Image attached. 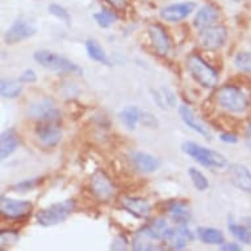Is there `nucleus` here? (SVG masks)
I'll use <instances>...</instances> for the list:
<instances>
[{"instance_id": "nucleus-1", "label": "nucleus", "mask_w": 251, "mask_h": 251, "mask_svg": "<svg viewBox=\"0 0 251 251\" xmlns=\"http://www.w3.org/2000/svg\"><path fill=\"white\" fill-rule=\"evenodd\" d=\"M181 151L191 156L192 159L198 162L199 165L204 166L205 169L210 170H225L229 167L227 158L221 152L201 146L194 141H185L181 145Z\"/></svg>"}, {"instance_id": "nucleus-2", "label": "nucleus", "mask_w": 251, "mask_h": 251, "mask_svg": "<svg viewBox=\"0 0 251 251\" xmlns=\"http://www.w3.org/2000/svg\"><path fill=\"white\" fill-rule=\"evenodd\" d=\"M75 208H76V204H75V200H73V199L54 202L51 205L38 210L36 213V221L41 226H55L58 224L66 221L67 218L74 213Z\"/></svg>"}, {"instance_id": "nucleus-3", "label": "nucleus", "mask_w": 251, "mask_h": 251, "mask_svg": "<svg viewBox=\"0 0 251 251\" xmlns=\"http://www.w3.org/2000/svg\"><path fill=\"white\" fill-rule=\"evenodd\" d=\"M185 66L191 76L204 88H216L218 86L220 75L217 70L198 54H191L185 61Z\"/></svg>"}, {"instance_id": "nucleus-4", "label": "nucleus", "mask_w": 251, "mask_h": 251, "mask_svg": "<svg viewBox=\"0 0 251 251\" xmlns=\"http://www.w3.org/2000/svg\"><path fill=\"white\" fill-rule=\"evenodd\" d=\"M216 101L220 107L231 113H242L249 107L246 94L239 87L233 84L220 87L216 92Z\"/></svg>"}, {"instance_id": "nucleus-5", "label": "nucleus", "mask_w": 251, "mask_h": 251, "mask_svg": "<svg viewBox=\"0 0 251 251\" xmlns=\"http://www.w3.org/2000/svg\"><path fill=\"white\" fill-rule=\"evenodd\" d=\"M34 61L41 65L44 69L57 71V73H69V74L83 75V69L69 58L61 54L53 53L50 50H38L33 55Z\"/></svg>"}, {"instance_id": "nucleus-6", "label": "nucleus", "mask_w": 251, "mask_h": 251, "mask_svg": "<svg viewBox=\"0 0 251 251\" xmlns=\"http://www.w3.org/2000/svg\"><path fill=\"white\" fill-rule=\"evenodd\" d=\"M37 33V25L33 20L26 17H19L11 24L4 33V42L7 45H15L19 42L33 37Z\"/></svg>"}, {"instance_id": "nucleus-7", "label": "nucleus", "mask_w": 251, "mask_h": 251, "mask_svg": "<svg viewBox=\"0 0 251 251\" xmlns=\"http://www.w3.org/2000/svg\"><path fill=\"white\" fill-rule=\"evenodd\" d=\"M32 212L33 204L29 200H16L7 196L0 199V214L7 220H23L29 217Z\"/></svg>"}, {"instance_id": "nucleus-8", "label": "nucleus", "mask_w": 251, "mask_h": 251, "mask_svg": "<svg viewBox=\"0 0 251 251\" xmlns=\"http://www.w3.org/2000/svg\"><path fill=\"white\" fill-rule=\"evenodd\" d=\"M90 191L96 200L100 202H109L115 196L116 188L112 183L111 177L107 174L99 170L92 174L90 179Z\"/></svg>"}, {"instance_id": "nucleus-9", "label": "nucleus", "mask_w": 251, "mask_h": 251, "mask_svg": "<svg viewBox=\"0 0 251 251\" xmlns=\"http://www.w3.org/2000/svg\"><path fill=\"white\" fill-rule=\"evenodd\" d=\"M227 40V30L224 25L213 24L202 29L199 33V42L206 50L221 49Z\"/></svg>"}, {"instance_id": "nucleus-10", "label": "nucleus", "mask_w": 251, "mask_h": 251, "mask_svg": "<svg viewBox=\"0 0 251 251\" xmlns=\"http://www.w3.org/2000/svg\"><path fill=\"white\" fill-rule=\"evenodd\" d=\"M194 238L195 234L188 225H175L169 227V230L166 231L163 242L166 243V246L173 250H183L194 241Z\"/></svg>"}, {"instance_id": "nucleus-11", "label": "nucleus", "mask_w": 251, "mask_h": 251, "mask_svg": "<svg viewBox=\"0 0 251 251\" xmlns=\"http://www.w3.org/2000/svg\"><path fill=\"white\" fill-rule=\"evenodd\" d=\"M198 8L196 1H183V3H176V4H170L165 8L161 9V19L167 21V23H179L184 20L187 17L192 15Z\"/></svg>"}, {"instance_id": "nucleus-12", "label": "nucleus", "mask_w": 251, "mask_h": 251, "mask_svg": "<svg viewBox=\"0 0 251 251\" xmlns=\"http://www.w3.org/2000/svg\"><path fill=\"white\" fill-rule=\"evenodd\" d=\"M149 37H150V42L154 51L156 55L159 57H167L171 50V41L166 29L162 26L161 24H150L148 28Z\"/></svg>"}, {"instance_id": "nucleus-13", "label": "nucleus", "mask_w": 251, "mask_h": 251, "mask_svg": "<svg viewBox=\"0 0 251 251\" xmlns=\"http://www.w3.org/2000/svg\"><path fill=\"white\" fill-rule=\"evenodd\" d=\"M36 137L44 148H54L62 140V130L55 123L41 121L36 129Z\"/></svg>"}, {"instance_id": "nucleus-14", "label": "nucleus", "mask_w": 251, "mask_h": 251, "mask_svg": "<svg viewBox=\"0 0 251 251\" xmlns=\"http://www.w3.org/2000/svg\"><path fill=\"white\" fill-rule=\"evenodd\" d=\"M129 161L137 171L142 174L155 173L161 166V162L156 156L151 155L150 152L141 151V150H134V151L130 152Z\"/></svg>"}, {"instance_id": "nucleus-15", "label": "nucleus", "mask_w": 251, "mask_h": 251, "mask_svg": "<svg viewBox=\"0 0 251 251\" xmlns=\"http://www.w3.org/2000/svg\"><path fill=\"white\" fill-rule=\"evenodd\" d=\"M120 204L128 213L137 218H148L151 214V204L144 198L138 196H123Z\"/></svg>"}, {"instance_id": "nucleus-16", "label": "nucleus", "mask_w": 251, "mask_h": 251, "mask_svg": "<svg viewBox=\"0 0 251 251\" xmlns=\"http://www.w3.org/2000/svg\"><path fill=\"white\" fill-rule=\"evenodd\" d=\"M229 176L231 184L245 194H251V170L242 163L229 166Z\"/></svg>"}, {"instance_id": "nucleus-17", "label": "nucleus", "mask_w": 251, "mask_h": 251, "mask_svg": "<svg viewBox=\"0 0 251 251\" xmlns=\"http://www.w3.org/2000/svg\"><path fill=\"white\" fill-rule=\"evenodd\" d=\"M167 213L175 225H188L192 218L190 204L185 200H173L167 204Z\"/></svg>"}, {"instance_id": "nucleus-18", "label": "nucleus", "mask_w": 251, "mask_h": 251, "mask_svg": "<svg viewBox=\"0 0 251 251\" xmlns=\"http://www.w3.org/2000/svg\"><path fill=\"white\" fill-rule=\"evenodd\" d=\"M177 112H179V116H180L181 121L184 123V125L187 126V128H190L191 130H194L195 133H198V134H200V136L205 137V138L209 140L210 138L209 129L206 128L205 125H204V124H202L201 121L196 117L195 112L192 111L188 105L181 104L180 107H179V109H177Z\"/></svg>"}, {"instance_id": "nucleus-19", "label": "nucleus", "mask_w": 251, "mask_h": 251, "mask_svg": "<svg viewBox=\"0 0 251 251\" xmlns=\"http://www.w3.org/2000/svg\"><path fill=\"white\" fill-rule=\"evenodd\" d=\"M218 17H220V11L216 5L212 3L204 4L201 8L198 9V12L195 15L194 26L200 32L202 29L216 24L218 21Z\"/></svg>"}, {"instance_id": "nucleus-20", "label": "nucleus", "mask_w": 251, "mask_h": 251, "mask_svg": "<svg viewBox=\"0 0 251 251\" xmlns=\"http://www.w3.org/2000/svg\"><path fill=\"white\" fill-rule=\"evenodd\" d=\"M20 145V136L17 134L15 129L4 130L0 136V158L4 161L16 151Z\"/></svg>"}, {"instance_id": "nucleus-21", "label": "nucleus", "mask_w": 251, "mask_h": 251, "mask_svg": "<svg viewBox=\"0 0 251 251\" xmlns=\"http://www.w3.org/2000/svg\"><path fill=\"white\" fill-rule=\"evenodd\" d=\"M227 229L238 242L243 245H251V217L242 218L241 224L231 221L227 224Z\"/></svg>"}, {"instance_id": "nucleus-22", "label": "nucleus", "mask_w": 251, "mask_h": 251, "mask_svg": "<svg viewBox=\"0 0 251 251\" xmlns=\"http://www.w3.org/2000/svg\"><path fill=\"white\" fill-rule=\"evenodd\" d=\"M196 235L202 243L210 245V246H221L223 243H225V235L223 230L216 229V227L199 226Z\"/></svg>"}, {"instance_id": "nucleus-23", "label": "nucleus", "mask_w": 251, "mask_h": 251, "mask_svg": "<svg viewBox=\"0 0 251 251\" xmlns=\"http://www.w3.org/2000/svg\"><path fill=\"white\" fill-rule=\"evenodd\" d=\"M169 224H167L165 218L159 217L155 218L154 221H151L148 225H145L144 229L154 242H163L166 231L169 230Z\"/></svg>"}, {"instance_id": "nucleus-24", "label": "nucleus", "mask_w": 251, "mask_h": 251, "mask_svg": "<svg viewBox=\"0 0 251 251\" xmlns=\"http://www.w3.org/2000/svg\"><path fill=\"white\" fill-rule=\"evenodd\" d=\"M53 108V99H50V98H44V99L37 100V101H34L33 104H30L26 113H28V116L30 119L40 120V121H41Z\"/></svg>"}, {"instance_id": "nucleus-25", "label": "nucleus", "mask_w": 251, "mask_h": 251, "mask_svg": "<svg viewBox=\"0 0 251 251\" xmlns=\"http://www.w3.org/2000/svg\"><path fill=\"white\" fill-rule=\"evenodd\" d=\"M86 51L88 54V57L92 59V61L99 62L101 65H105V66H111V61H109V58H108L107 53H105V50L101 48L99 42L95 41V40H92V38H88L86 40Z\"/></svg>"}, {"instance_id": "nucleus-26", "label": "nucleus", "mask_w": 251, "mask_h": 251, "mask_svg": "<svg viewBox=\"0 0 251 251\" xmlns=\"http://www.w3.org/2000/svg\"><path fill=\"white\" fill-rule=\"evenodd\" d=\"M119 117L125 128L128 130H134L138 123H140L141 111L136 105H129V107H125L123 111L120 112Z\"/></svg>"}, {"instance_id": "nucleus-27", "label": "nucleus", "mask_w": 251, "mask_h": 251, "mask_svg": "<svg viewBox=\"0 0 251 251\" xmlns=\"http://www.w3.org/2000/svg\"><path fill=\"white\" fill-rule=\"evenodd\" d=\"M23 92V83L19 79H1L0 94L4 99H16Z\"/></svg>"}, {"instance_id": "nucleus-28", "label": "nucleus", "mask_w": 251, "mask_h": 251, "mask_svg": "<svg viewBox=\"0 0 251 251\" xmlns=\"http://www.w3.org/2000/svg\"><path fill=\"white\" fill-rule=\"evenodd\" d=\"M132 249L137 251L144 250H159L162 249L161 246H158L154 241L148 235V233L145 231L144 227H141L140 230L137 231L134 238L132 242Z\"/></svg>"}, {"instance_id": "nucleus-29", "label": "nucleus", "mask_w": 251, "mask_h": 251, "mask_svg": "<svg viewBox=\"0 0 251 251\" xmlns=\"http://www.w3.org/2000/svg\"><path fill=\"white\" fill-rule=\"evenodd\" d=\"M188 176H190L192 184L199 192H205L208 188H209V180L208 177L204 175V173H201L200 170L196 169V167H190L188 169Z\"/></svg>"}, {"instance_id": "nucleus-30", "label": "nucleus", "mask_w": 251, "mask_h": 251, "mask_svg": "<svg viewBox=\"0 0 251 251\" xmlns=\"http://www.w3.org/2000/svg\"><path fill=\"white\" fill-rule=\"evenodd\" d=\"M42 177H33V179H25L19 183H15L13 185L9 187V190L16 192V194H25V192H30L37 188L38 185L42 183Z\"/></svg>"}, {"instance_id": "nucleus-31", "label": "nucleus", "mask_w": 251, "mask_h": 251, "mask_svg": "<svg viewBox=\"0 0 251 251\" xmlns=\"http://www.w3.org/2000/svg\"><path fill=\"white\" fill-rule=\"evenodd\" d=\"M92 17H94V20L98 23L100 28H109L111 25H113L115 21H117V15L109 11V9H103V11L94 13Z\"/></svg>"}, {"instance_id": "nucleus-32", "label": "nucleus", "mask_w": 251, "mask_h": 251, "mask_svg": "<svg viewBox=\"0 0 251 251\" xmlns=\"http://www.w3.org/2000/svg\"><path fill=\"white\" fill-rule=\"evenodd\" d=\"M234 66L242 73L251 74V53L249 51H241L234 57Z\"/></svg>"}, {"instance_id": "nucleus-33", "label": "nucleus", "mask_w": 251, "mask_h": 251, "mask_svg": "<svg viewBox=\"0 0 251 251\" xmlns=\"http://www.w3.org/2000/svg\"><path fill=\"white\" fill-rule=\"evenodd\" d=\"M49 12H50V15H53L54 17H57L58 20L63 21V23H65L66 25H70V23H71L70 13L67 12L66 9L63 8L62 5L55 4V3L50 4L49 5Z\"/></svg>"}, {"instance_id": "nucleus-34", "label": "nucleus", "mask_w": 251, "mask_h": 251, "mask_svg": "<svg viewBox=\"0 0 251 251\" xmlns=\"http://www.w3.org/2000/svg\"><path fill=\"white\" fill-rule=\"evenodd\" d=\"M17 239H19V234H17L16 231L12 230H1L0 233V242H1V247L5 249L7 245H15L17 242Z\"/></svg>"}, {"instance_id": "nucleus-35", "label": "nucleus", "mask_w": 251, "mask_h": 251, "mask_svg": "<svg viewBox=\"0 0 251 251\" xmlns=\"http://www.w3.org/2000/svg\"><path fill=\"white\" fill-rule=\"evenodd\" d=\"M161 92H162V95H163V98H165L166 104H167L170 108L176 107V101H177L176 95H175V92H174L171 88L163 86L161 88Z\"/></svg>"}, {"instance_id": "nucleus-36", "label": "nucleus", "mask_w": 251, "mask_h": 251, "mask_svg": "<svg viewBox=\"0 0 251 251\" xmlns=\"http://www.w3.org/2000/svg\"><path fill=\"white\" fill-rule=\"evenodd\" d=\"M140 123L148 128H156L158 126V121H156L155 116L150 113V112H142L141 111V117H140Z\"/></svg>"}, {"instance_id": "nucleus-37", "label": "nucleus", "mask_w": 251, "mask_h": 251, "mask_svg": "<svg viewBox=\"0 0 251 251\" xmlns=\"http://www.w3.org/2000/svg\"><path fill=\"white\" fill-rule=\"evenodd\" d=\"M129 246V241L128 238L125 237L124 234L116 235L113 241H112L111 245V250H126Z\"/></svg>"}, {"instance_id": "nucleus-38", "label": "nucleus", "mask_w": 251, "mask_h": 251, "mask_svg": "<svg viewBox=\"0 0 251 251\" xmlns=\"http://www.w3.org/2000/svg\"><path fill=\"white\" fill-rule=\"evenodd\" d=\"M19 80L21 83H25V84H32V83L37 82V74L33 69H26L21 73Z\"/></svg>"}, {"instance_id": "nucleus-39", "label": "nucleus", "mask_w": 251, "mask_h": 251, "mask_svg": "<svg viewBox=\"0 0 251 251\" xmlns=\"http://www.w3.org/2000/svg\"><path fill=\"white\" fill-rule=\"evenodd\" d=\"M150 94H151V98L154 100V103L158 105V107L161 108V109H165L166 108V101H165V98L162 95L161 91H155V90H150Z\"/></svg>"}, {"instance_id": "nucleus-40", "label": "nucleus", "mask_w": 251, "mask_h": 251, "mask_svg": "<svg viewBox=\"0 0 251 251\" xmlns=\"http://www.w3.org/2000/svg\"><path fill=\"white\" fill-rule=\"evenodd\" d=\"M220 140L225 142V144H237L238 142V137L233 134V133H221L220 134Z\"/></svg>"}, {"instance_id": "nucleus-41", "label": "nucleus", "mask_w": 251, "mask_h": 251, "mask_svg": "<svg viewBox=\"0 0 251 251\" xmlns=\"http://www.w3.org/2000/svg\"><path fill=\"white\" fill-rule=\"evenodd\" d=\"M221 250L224 251H239L242 250V247L235 242H225L221 245Z\"/></svg>"}, {"instance_id": "nucleus-42", "label": "nucleus", "mask_w": 251, "mask_h": 251, "mask_svg": "<svg viewBox=\"0 0 251 251\" xmlns=\"http://www.w3.org/2000/svg\"><path fill=\"white\" fill-rule=\"evenodd\" d=\"M245 140H246L247 148L251 150V123L246 126V132H245Z\"/></svg>"}, {"instance_id": "nucleus-43", "label": "nucleus", "mask_w": 251, "mask_h": 251, "mask_svg": "<svg viewBox=\"0 0 251 251\" xmlns=\"http://www.w3.org/2000/svg\"><path fill=\"white\" fill-rule=\"evenodd\" d=\"M107 1L115 8H124L125 7V0H107Z\"/></svg>"}, {"instance_id": "nucleus-44", "label": "nucleus", "mask_w": 251, "mask_h": 251, "mask_svg": "<svg viewBox=\"0 0 251 251\" xmlns=\"http://www.w3.org/2000/svg\"><path fill=\"white\" fill-rule=\"evenodd\" d=\"M233 1H239V0H233Z\"/></svg>"}]
</instances>
